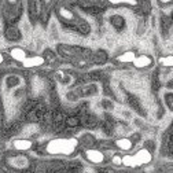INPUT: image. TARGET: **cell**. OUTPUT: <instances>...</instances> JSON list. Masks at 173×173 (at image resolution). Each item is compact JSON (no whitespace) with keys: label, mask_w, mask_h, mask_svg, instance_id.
<instances>
[{"label":"cell","mask_w":173,"mask_h":173,"mask_svg":"<svg viewBox=\"0 0 173 173\" xmlns=\"http://www.w3.org/2000/svg\"><path fill=\"white\" fill-rule=\"evenodd\" d=\"M168 102H169V105H170V107L173 109V96H168Z\"/></svg>","instance_id":"obj_25"},{"label":"cell","mask_w":173,"mask_h":173,"mask_svg":"<svg viewBox=\"0 0 173 173\" xmlns=\"http://www.w3.org/2000/svg\"><path fill=\"white\" fill-rule=\"evenodd\" d=\"M49 37L51 39H58V28L55 24H51V26H49Z\"/></svg>","instance_id":"obj_19"},{"label":"cell","mask_w":173,"mask_h":173,"mask_svg":"<svg viewBox=\"0 0 173 173\" xmlns=\"http://www.w3.org/2000/svg\"><path fill=\"white\" fill-rule=\"evenodd\" d=\"M3 150H4V144L0 141V151H3Z\"/></svg>","instance_id":"obj_26"},{"label":"cell","mask_w":173,"mask_h":173,"mask_svg":"<svg viewBox=\"0 0 173 173\" xmlns=\"http://www.w3.org/2000/svg\"><path fill=\"white\" fill-rule=\"evenodd\" d=\"M10 163L13 166H15V168H25V166L28 165V159L25 158V157H15V158H13L10 161Z\"/></svg>","instance_id":"obj_7"},{"label":"cell","mask_w":173,"mask_h":173,"mask_svg":"<svg viewBox=\"0 0 173 173\" xmlns=\"http://www.w3.org/2000/svg\"><path fill=\"white\" fill-rule=\"evenodd\" d=\"M3 63V55H1V54H0V65Z\"/></svg>","instance_id":"obj_28"},{"label":"cell","mask_w":173,"mask_h":173,"mask_svg":"<svg viewBox=\"0 0 173 173\" xmlns=\"http://www.w3.org/2000/svg\"><path fill=\"white\" fill-rule=\"evenodd\" d=\"M118 59H120L121 62H131V60H135V55H133V52H125L124 55H121Z\"/></svg>","instance_id":"obj_16"},{"label":"cell","mask_w":173,"mask_h":173,"mask_svg":"<svg viewBox=\"0 0 173 173\" xmlns=\"http://www.w3.org/2000/svg\"><path fill=\"white\" fill-rule=\"evenodd\" d=\"M117 146L122 150H129L132 147V141L129 139H120V140L117 141Z\"/></svg>","instance_id":"obj_13"},{"label":"cell","mask_w":173,"mask_h":173,"mask_svg":"<svg viewBox=\"0 0 173 173\" xmlns=\"http://www.w3.org/2000/svg\"><path fill=\"white\" fill-rule=\"evenodd\" d=\"M87 158L89 161H92V162L99 163L103 161V154L100 151H98V150H88L87 151Z\"/></svg>","instance_id":"obj_5"},{"label":"cell","mask_w":173,"mask_h":173,"mask_svg":"<svg viewBox=\"0 0 173 173\" xmlns=\"http://www.w3.org/2000/svg\"><path fill=\"white\" fill-rule=\"evenodd\" d=\"M100 105H102V107L105 110H114V109H116V107H114V105H113V102H111V100H109V99H103Z\"/></svg>","instance_id":"obj_17"},{"label":"cell","mask_w":173,"mask_h":173,"mask_svg":"<svg viewBox=\"0 0 173 173\" xmlns=\"http://www.w3.org/2000/svg\"><path fill=\"white\" fill-rule=\"evenodd\" d=\"M21 33H25V35H29L30 33V28H29V24L26 21L22 22V26H21Z\"/></svg>","instance_id":"obj_20"},{"label":"cell","mask_w":173,"mask_h":173,"mask_svg":"<svg viewBox=\"0 0 173 173\" xmlns=\"http://www.w3.org/2000/svg\"><path fill=\"white\" fill-rule=\"evenodd\" d=\"M80 92H81V96H95L98 95L99 88L96 84H88V85H85V87H82L80 89Z\"/></svg>","instance_id":"obj_3"},{"label":"cell","mask_w":173,"mask_h":173,"mask_svg":"<svg viewBox=\"0 0 173 173\" xmlns=\"http://www.w3.org/2000/svg\"><path fill=\"white\" fill-rule=\"evenodd\" d=\"M32 82H33V84H32L33 91H35L36 93H39V92L43 91V88H44V81H43L40 77H35Z\"/></svg>","instance_id":"obj_10"},{"label":"cell","mask_w":173,"mask_h":173,"mask_svg":"<svg viewBox=\"0 0 173 173\" xmlns=\"http://www.w3.org/2000/svg\"><path fill=\"white\" fill-rule=\"evenodd\" d=\"M25 67H35V66H40V65L44 63V58L41 57H32V58H26V59L22 62Z\"/></svg>","instance_id":"obj_4"},{"label":"cell","mask_w":173,"mask_h":173,"mask_svg":"<svg viewBox=\"0 0 173 173\" xmlns=\"http://www.w3.org/2000/svg\"><path fill=\"white\" fill-rule=\"evenodd\" d=\"M150 158H151V155H150L148 151H146V150H140L136 155H133V159H135V163H136V165L147 163L148 161H150Z\"/></svg>","instance_id":"obj_2"},{"label":"cell","mask_w":173,"mask_h":173,"mask_svg":"<svg viewBox=\"0 0 173 173\" xmlns=\"http://www.w3.org/2000/svg\"><path fill=\"white\" fill-rule=\"evenodd\" d=\"M85 173H95L92 169H85Z\"/></svg>","instance_id":"obj_27"},{"label":"cell","mask_w":173,"mask_h":173,"mask_svg":"<svg viewBox=\"0 0 173 173\" xmlns=\"http://www.w3.org/2000/svg\"><path fill=\"white\" fill-rule=\"evenodd\" d=\"M117 113L120 114L122 118H125V120H131V118H132V113L129 111V110H127V109H118V110H117Z\"/></svg>","instance_id":"obj_15"},{"label":"cell","mask_w":173,"mask_h":173,"mask_svg":"<svg viewBox=\"0 0 173 173\" xmlns=\"http://www.w3.org/2000/svg\"><path fill=\"white\" fill-rule=\"evenodd\" d=\"M76 147L74 140H54L47 147L51 154H70Z\"/></svg>","instance_id":"obj_1"},{"label":"cell","mask_w":173,"mask_h":173,"mask_svg":"<svg viewBox=\"0 0 173 173\" xmlns=\"http://www.w3.org/2000/svg\"><path fill=\"white\" fill-rule=\"evenodd\" d=\"M6 82H7V87L14 88V87H18V85L21 84V80H19L17 76H10V77H7Z\"/></svg>","instance_id":"obj_12"},{"label":"cell","mask_w":173,"mask_h":173,"mask_svg":"<svg viewBox=\"0 0 173 173\" xmlns=\"http://www.w3.org/2000/svg\"><path fill=\"white\" fill-rule=\"evenodd\" d=\"M30 146H32V143L26 139H18L14 141V147L17 150H28V148H30Z\"/></svg>","instance_id":"obj_8"},{"label":"cell","mask_w":173,"mask_h":173,"mask_svg":"<svg viewBox=\"0 0 173 173\" xmlns=\"http://www.w3.org/2000/svg\"><path fill=\"white\" fill-rule=\"evenodd\" d=\"M19 36H21V33H19V30L18 29H15V28H11V29H8V39L10 40H18L19 39Z\"/></svg>","instance_id":"obj_14"},{"label":"cell","mask_w":173,"mask_h":173,"mask_svg":"<svg viewBox=\"0 0 173 173\" xmlns=\"http://www.w3.org/2000/svg\"><path fill=\"white\" fill-rule=\"evenodd\" d=\"M35 131H36L35 125H28V127H25V129H24V135H32V133H35Z\"/></svg>","instance_id":"obj_21"},{"label":"cell","mask_w":173,"mask_h":173,"mask_svg":"<svg viewBox=\"0 0 173 173\" xmlns=\"http://www.w3.org/2000/svg\"><path fill=\"white\" fill-rule=\"evenodd\" d=\"M10 55L13 58H14L15 60H19V62H24L25 59H26V54H25V51L22 48H13L10 51Z\"/></svg>","instance_id":"obj_6"},{"label":"cell","mask_w":173,"mask_h":173,"mask_svg":"<svg viewBox=\"0 0 173 173\" xmlns=\"http://www.w3.org/2000/svg\"><path fill=\"white\" fill-rule=\"evenodd\" d=\"M78 40L80 39H78L76 35H73V33H66V35H65V41L66 43H70L71 44V43H77Z\"/></svg>","instance_id":"obj_18"},{"label":"cell","mask_w":173,"mask_h":173,"mask_svg":"<svg viewBox=\"0 0 173 173\" xmlns=\"http://www.w3.org/2000/svg\"><path fill=\"white\" fill-rule=\"evenodd\" d=\"M133 62H135V66L136 67H146V66H148V65L151 63V59H150L148 57H146V55H141V57L136 58Z\"/></svg>","instance_id":"obj_9"},{"label":"cell","mask_w":173,"mask_h":173,"mask_svg":"<svg viewBox=\"0 0 173 173\" xmlns=\"http://www.w3.org/2000/svg\"><path fill=\"white\" fill-rule=\"evenodd\" d=\"M60 14L63 15L65 18H67V19H71V18H73V14H71L69 10H66V8H62V10H60Z\"/></svg>","instance_id":"obj_22"},{"label":"cell","mask_w":173,"mask_h":173,"mask_svg":"<svg viewBox=\"0 0 173 173\" xmlns=\"http://www.w3.org/2000/svg\"><path fill=\"white\" fill-rule=\"evenodd\" d=\"M57 78L60 81V84H63V85H69L71 82V77H70V76H69V74L62 73V71H58Z\"/></svg>","instance_id":"obj_11"},{"label":"cell","mask_w":173,"mask_h":173,"mask_svg":"<svg viewBox=\"0 0 173 173\" xmlns=\"http://www.w3.org/2000/svg\"><path fill=\"white\" fill-rule=\"evenodd\" d=\"M113 162L116 163V165H120V163H122V158H120L118 155H116V157L113 158Z\"/></svg>","instance_id":"obj_24"},{"label":"cell","mask_w":173,"mask_h":173,"mask_svg":"<svg viewBox=\"0 0 173 173\" xmlns=\"http://www.w3.org/2000/svg\"><path fill=\"white\" fill-rule=\"evenodd\" d=\"M161 62H162L163 65H168V66H173V58H165V59H161Z\"/></svg>","instance_id":"obj_23"}]
</instances>
